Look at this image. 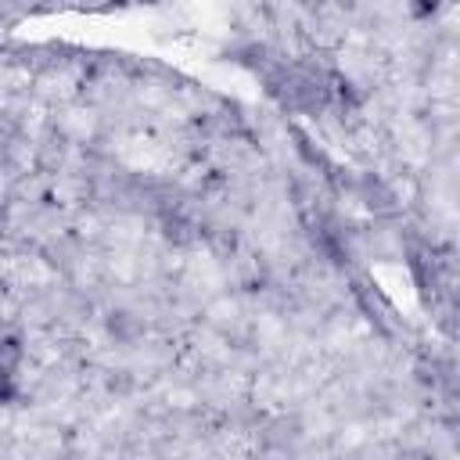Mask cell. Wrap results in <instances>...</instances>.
<instances>
[{
    "mask_svg": "<svg viewBox=\"0 0 460 460\" xmlns=\"http://www.w3.org/2000/svg\"><path fill=\"white\" fill-rule=\"evenodd\" d=\"M109 335H112L116 342L130 345V342H137V338L144 335V324H141V317H133L130 310H116V313L109 317Z\"/></svg>",
    "mask_w": 460,
    "mask_h": 460,
    "instance_id": "6da1fadb",
    "label": "cell"
},
{
    "mask_svg": "<svg viewBox=\"0 0 460 460\" xmlns=\"http://www.w3.org/2000/svg\"><path fill=\"white\" fill-rule=\"evenodd\" d=\"M22 363V338L19 335H0V367H15Z\"/></svg>",
    "mask_w": 460,
    "mask_h": 460,
    "instance_id": "7a4b0ae2",
    "label": "cell"
},
{
    "mask_svg": "<svg viewBox=\"0 0 460 460\" xmlns=\"http://www.w3.org/2000/svg\"><path fill=\"white\" fill-rule=\"evenodd\" d=\"M15 399V371L12 367H0V403Z\"/></svg>",
    "mask_w": 460,
    "mask_h": 460,
    "instance_id": "3957f363",
    "label": "cell"
},
{
    "mask_svg": "<svg viewBox=\"0 0 460 460\" xmlns=\"http://www.w3.org/2000/svg\"><path fill=\"white\" fill-rule=\"evenodd\" d=\"M15 144V126L8 119H0V151H8Z\"/></svg>",
    "mask_w": 460,
    "mask_h": 460,
    "instance_id": "277c9868",
    "label": "cell"
},
{
    "mask_svg": "<svg viewBox=\"0 0 460 460\" xmlns=\"http://www.w3.org/2000/svg\"><path fill=\"white\" fill-rule=\"evenodd\" d=\"M435 8H439V0H417V4H414V15L424 19V15H432Z\"/></svg>",
    "mask_w": 460,
    "mask_h": 460,
    "instance_id": "5b68a950",
    "label": "cell"
},
{
    "mask_svg": "<svg viewBox=\"0 0 460 460\" xmlns=\"http://www.w3.org/2000/svg\"><path fill=\"white\" fill-rule=\"evenodd\" d=\"M86 4H98L101 8V4H109V0H86Z\"/></svg>",
    "mask_w": 460,
    "mask_h": 460,
    "instance_id": "8992f818",
    "label": "cell"
}]
</instances>
